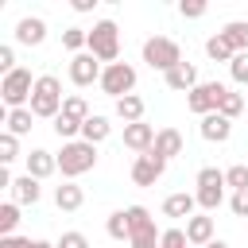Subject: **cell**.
<instances>
[{"label": "cell", "instance_id": "obj_1", "mask_svg": "<svg viewBox=\"0 0 248 248\" xmlns=\"http://www.w3.org/2000/svg\"><path fill=\"white\" fill-rule=\"evenodd\" d=\"M62 81L54 78V74H43V78H35V93H31V112L35 116H43V120H54L58 112H62Z\"/></svg>", "mask_w": 248, "mask_h": 248}, {"label": "cell", "instance_id": "obj_2", "mask_svg": "<svg viewBox=\"0 0 248 248\" xmlns=\"http://www.w3.org/2000/svg\"><path fill=\"white\" fill-rule=\"evenodd\" d=\"M93 167H97V147H93V143H85V140L62 143V151H58V170H62L66 182H74L78 174H85V170H93Z\"/></svg>", "mask_w": 248, "mask_h": 248}, {"label": "cell", "instance_id": "obj_3", "mask_svg": "<svg viewBox=\"0 0 248 248\" xmlns=\"http://www.w3.org/2000/svg\"><path fill=\"white\" fill-rule=\"evenodd\" d=\"M89 54L105 66H112L120 58V27L112 19H97L93 31H89Z\"/></svg>", "mask_w": 248, "mask_h": 248}, {"label": "cell", "instance_id": "obj_4", "mask_svg": "<svg viewBox=\"0 0 248 248\" xmlns=\"http://www.w3.org/2000/svg\"><path fill=\"white\" fill-rule=\"evenodd\" d=\"M31 93H35V81H31V70L16 66L8 78H0V97L8 108H27L31 105Z\"/></svg>", "mask_w": 248, "mask_h": 248}, {"label": "cell", "instance_id": "obj_5", "mask_svg": "<svg viewBox=\"0 0 248 248\" xmlns=\"http://www.w3.org/2000/svg\"><path fill=\"white\" fill-rule=\"evenodd\" d=\"M143 62L151 66V70H174L178 62H182V46L174 43V39H167V35H155V39H147L143 43Z\"/></svg>", "mask_w": 248, "mask_h": 248}, {"label": "cell", "instance_id": "obj_6", "mask_svg": "<svg viewBox=\"0 0 248 248\" xmlns=\"http://www.w3.org/2000/svg\"><path fill=\"white\" fill-rule=\"evenodd\" d=\"M194 198H198V205H202L205 213H213V209L225 202V170L202 167V170H198V190H194Z\"/></svg>", "mask_w": 248, "mask_h": 248}, {"label": "cell", "instance_id": "obj_7", "mask_svg": "<svg viewBox=\"0 0 248 248\" xmlns=\"http://www.w3.org/2000/svg\"><path fill=\"white\" fill-rule=\"evenodd\" d=\"M101 93H108L112 101H120V97H128L132 89H136V66H128V62H112V66H105V74H101Z\"/></svg>", "mask_w": 248, "mask_h": 248}, {"label": "cell", "instance_id": "obj_8", "mask_svg": "<svg viewBox=\"0 0 248 248\" xmlns=\"http://www.w3.org/2000/svg\"><path fill=\"white\" fill-rule=\"evenodd\" d=\"M225 93H229V89H225L221 81H202V85H194V89L186 93V108L198 112V116H209V112L221 108V97H225Z\"/></svg>", "mask_w": 248, "mask_h": 248}, {"label": "cell", "instance_id": "obj_9", "mask_svg": "<svg viewBox=\"0 0 248 248\" xmlns=\"http://www.w3.org/2000/svg\"><path fill=\"white\" fill-rule=\"evenodd\" d=\"M163 174H167V159H159L155 151L136 155V163H132V182L136 186H155Z\"/></svg>", "mask_w": 248, "mask_h": 248}, {"label": "cell", "instance_id": "obj_10", "mask_svg": "<svg viewBox=\"0 0 248 248\" xmlns=\"http://www.w3.org/2000/svg\"><path fill=\"white\" fill-rule=\"evenodd\" d=\"M101 74H105V66H101L89 50H81V54H74V58H70V81H74V85H81V89H85V85L101 81Z\"/></svg>", "mask_w": 248, "mask_h": 248}, {"label": "cell", "instance_id": "obj_11", "mask_svg": "<svg viewBox=\"0 0 248 248\" xmlns=\"http://www.w3.org/2000/svg\"><path fill=\"white\" fill-rule=\"evenodd\" d=\"M155 136H159V132H155L151 124H143V120H140V124H124V147H128V151L147 155V151L155 147Z\"/></svg>", "mask_w": 248, "mask_h": 248}, {"label": "cell", "instance_id": "obj_12", "mask_svg": "<svg viewBox=\"0 0 248 248\" xmlns=\"http://www.w3.org/2000/svg\"><path fill=\"white\" fill-rule=\"evenodd\" d=\"M163 81H167V89H174V93H190L194 85H202V81H198L194 62H178L174 70H167V74H163Z\"/></svg>", "mask_w": 248, "mask_h": 248}, {"label": "cell", "instance_id": "obj_13", "mask_svg": "<svg viewBox=\"0 0 248 248\" xmlns=\"http://www.w3.org/2000/svg\"><path fill=\"white\" fill-rule=\"evenodd\" d=\"M198 132H202V140H209V143H225V140L232 136V120L221 116V112H209V116H202Z\"/></svg>", "mask_w": 248, "mask_h": 248}, {"label": "cell", "instance_id": "obj_14", "mask_svg": "<svg viewBox=\"0 0 248 248\" xmlns=\"http://www.w3.org/2000/svg\"><path fill=\"white\" fill-rule=\"evenodd\" d=\"M186 240H190V248H205L209 240H217L213 236V217L209 213H194L186 221Z\"/></svg>", "mask_w": 248, "mask_h": 248}, {"label": "cell", "instance_id": "obj_15", "mask_svg": "<svg viewBox=\"0 0 248 248\" xmlns=\"http://www.w3.org/2000/svg\"><path fill=\"white\" fill-rule=\"evenodd\" d=\"M46 39V23L39 19V16H23L19 23H16V43H23V46H39Z\"/></svg>", "mask_w": 248, "mask_h": 248}, {"label": "cell", "instance_id": "obj_16", "mask_svg": "<svg viewBox=\"0 0 248 248\" xmlns=\"http://www.w3.org/2000/svg\"><path fill=\"white\" fill-rule=\"evenodd\" d=\"M58 170V155H50V151H43V147H35V151H27V174L31 178H50Z\"/></svg>", "mask_w": 248, "mask_h": 248}, {"label": "cell", "instance_id": "obj_17", "mask_svg": "<svg viewBox=\"0 0 248 248\" xmlns=\"http://www.w3.org/2000/svg\"><path fill=\"white\" fill-rule=\"evenodd\" d=\"M54 205H58L62 213H78V209L85 205V190H81L78 182H62V186H54Z\"/></svg>", "mask_w": 248, "mask_h": 248}, {"label": "cell", "instance_id": "obj_18", "mask_svg": "<svg viewBox=\"0 0 248 248\" xmlns=\"http://www.w3.org/2000/svg\"><path fill=\"white\" fill-rule=\"evenodd\" d=\"M159 159H174V155H182V132L178 128H159V136H155V147H151Z\"/></svg>", "mask_w": 248, "mask_h": 248}, {"label": "cell", "instance_id": "obj_19", "mask_svg": "<svg viewBox=\"0 0 248 248\" xmlns=\"http://www.w3.org/2000/svg\"><path fill=\"white\" fill-rule=\"evenodd\" d=\"M43 198V186H39V178H31V174H19L16 182H12V202L16 205H35Z\"/></svg>", "mask_w": 248, "mask_h": 248}, {"label": "cell", "instance_id": "obj_20", "mask_svg": "<svg viewBox=\"0 0 248 248\" xmlns=\"http://www.w3.org/2000/svg\"><path fill=\"white\" fill-rule=\"evenodd\" d=\"M194 205H198V198L194 194H167L163 198V217H194Z\"/></svg>", "mask_w": 248, "mask_h": 248}, {"label": "cell", "instance_id": "obj_21", "mask_svg": "<svg viewBox=\"0 0 248 248\" xmlns=\"http://www.w3.org/2000/svg\"><path fill=\"white\" fill-rule=\"evenodd\" d=\"M108 132H112L108 116H97V112H93V116L81 124V140H85V143H93V147H97L101 140H108Z\"/></svg>", "mask_w": 248, "mask_h": 248}, {"label": "cell", "instance_id": "obj_22", "mask_svg": "<svg viewBox=\"0 0 248 248\" xmlns=\"http://www.w3.org/2000/svg\"><path fill=\"white\" fill-rule=\"evenodd\" d=\"M221 35L229 39V46H232L236 54H248V19H232V23H225Z\"/></svg>", "mask_w": 248, "mask_h": 248}, {"label": "cell", "instance_id": "obj_23", "mask_svg": "<svg viewBox=\"0 0 248 248\" xmlns=\"http://www.w3.org/2000/svg\"><path fill=\"white\" fill-rule=\"evenodd\" d=\"M116 116H120L124 124H140V120H143V97H136V93L120 97V101H116Z\"/></svg>", "mask_w": 248, "mask_h": 248}, {"label": "cell", "instance_id": "obj_24", "mask_svg": "<svg viewBox=\"0 0 248 248\" xmlns=\"http://www.w3.org/2000/svg\"><path fill=\"white\" fill-rule=\"evenodd\" d=\"M31 120H35L31 108H8V112H4V124H8L12 136H27V132H31Z\"/></svg>", "mask_w": 248, "mask_h": 248}, {"label": "cell", "instance_id": "obj_25", "mask_svg": "<svg viewBox=\"0 0 248 248\" xmlns=\"http://www.w3.org/2000/svg\"><path fill=\"white\" fill-rule=\"evenodd\" d=\"M205 54H209L213 62H232V58H236V50L229 46V39H225L221 31H217L213 39H205Z\"/></svg>", "mask_w": 248, "mask_h": 248}, {"label": "cell", "instance_id": "obj_26", "mask_svg": "<svg viewBox=\"0 0 248 248\" xmlns=\"http://www.w3.org/2000/svg\"><path fill=\"white\" fill-rule=\"evenodd\" d=\"M105 232H108L112 240H132V225H128V213H124V209L108 213V221H105Z\"/></svg>", "mask_w": 248, "mask_h": 248}, {"label": "cell", "instance_id": "obj_27", "mask_svg": "<svg viewBox=\"0 0 248 248\" xmlns=\"http://www.w3.org/2000/svg\"><path fill=\"white\" fill-rule=\"evenodd\" d=\"M62 116H70V120H78V124H85L93 112H89V105H85V97H78V93H70L66 101H62Z\"/></svg>", "mask_w": 248, "mask_h": 248}, {"label": "cell", "instance_id": "obj_28", "mask_svg": "<svg viewBox=\"0 0 248 248\" xmlns=\"http://www.w3.org/2000/svg\"><path fill=\"white\" fill-rule=\"evenodd\" d=\"M62 46L74 50V54L89 50V31H81V27H66V31H62Z\"/></svg>", "mask_w": 248, "mask_h": 248}, {"label": "cell", "instance_id": "obj_29", "mask_svg": "<svg viewBox=\"0 0 248 248\" xmlns=\"http://www.w3.org/2000/svg\"><path fill=\"white\" fill-rule=\"evenodd\" d=\"M16 225H19V205L4 202L0 205V236H16Z\"/></svg>", "mask_w": 248, "mask_h": 248}, {"label": "cell", "instance_id": "obj_30", "mask_svg": "<svg viewBox=\"0 0 248 248\" xmlns=\"http://www.w3.org/2000/svg\"><path fill=\"white\" fill-rule=\"evenodd\" d=\"M159 240H163V232H159L155 225H147V229H136V232H132L128 248H159Z\"/></svg>", "mask_w": 248, "mask_h": 248}, {"label": "cell", "instance_id": "obj_31", "mask_svg": "<svg viewBox=\"0 0 248 248\" xmlns=\"http://www.w3.org/2000/svg\"><path fill=\"white\" fill-rule=\"evenodd\" d=\"M54 136H58V140H66V143H74V140L81 136V124L58 112V116H54Z\"/></svg>", "mask_w": 248, "mask_h": 248}, {"label": "cell", "instance_id": "obj_32", "mask_svg": "<svg viewBox=\"0 0 248 248\" xmlns=\"http://www.w3.org/2000/svg\"><path fill=\"white\" fill-rule=\"evenodd\" d=\"M225 186H229L232 194L248 190V163H236V167H229V170H225Z\"/></svg>", "mask_w": 248, "mask_h": 248}, {"label": "cell", "instance_id": "obj_33", "mask_svg": "<svg viewBox=\"0 0 248 248\" xmlns=\"http://www.w3.org/2000/svg\"><path fill=\"white\" fill-rule=\"evenodd\" d=\"M16 159H19V136L4 132V136H0V163L8 167V163H16Z\"/></svg>", "mask_w": 248, "mask_h": 248}, {"label": "cell", "instance_id": "obj_34", "mask_svg": "<svg viewBox=\"0 0 248 248\" xmlns=\"http://www.w3.org/2000/svg\"><path fill=\"white\" fill-rule=\"evenodd\" d=\"M124 213H128V225H132V232H136V229H147V225H155V217H151V209H147V205H128Z\"/></svg>", "mask_w": 248, "mask_h": 248}, {"label": "cell", "instance_id": "obj_35", "mask_svg": "<svg viewBox=\"0 0 248 248\" xmlns=\"http://www.w3.org/2000/svg\"><path fill=\"white\" fill-rule=\"evenodd\" d=\"M217 112H221V116H229V120H236V116L244 112V97H240V93H225Z\"/></svg>", "mask_w": 248, "mask_h": 248}, {"label": "cell", "instance_id": "obj_36", "mask_svg": "<svg viewBox=\"0 0 248 248\" xmlns=\"http://www.w3.org/2000/svg\"><path fill=\"white\" fill-rule=\"evenodd\" d=\"M229 74H232L236 85H248V54H236V58L229 62Z\"/></svg>", "mask_w": 248, "mask_h": 248}, {"label": "cell", "instance_id": "obj_37", "mask_svg": "<svg viewBox=\"0 0 248 248\" xmlns=\"http://www.w3.org/2000/svg\"><path fill=\"white\" fill-rule=\"evenodd\" d=\"M159 248H190L186 229H167V232H163V240H159Z\"/></svg>", "mask_w": 248, "mask_h": 248}, {"label": "cell", "instance_id": "obj_38", "mask_svg": "<svg viewBox=\"0 0 248 248\" xmlns=\"http://www.w3.org/2000/svg\"><path fill=\"white\" fill-rule=\"evenodd\" d=\"M178 12H182V19H202L205 16V0H182Z\"/></svg>", "mask_w": 248, "mask_h": 248}, {"label": "cell", "instance_id": "obj_39", "mask_svg": "<svg viewBox=\"0 0 248 248\" xmlns=\"http://www.w3.org/2000/svg\"><path fill=\"white\" fill-rule=\"evenodd\" d=\"M54 248H89V240H85V232H62L54 240Z\"/></svg>", "mask_w": 248, "mask_h": 248}, {"label": "cell", "instance_id": "obj_40", "mask_svg": "<svg viewBox=\"0 0 248 248\" xmlns=\"http://www.w3.org/2000/svg\"><path fill=\"white\" fill-rule=\"evenodd\" d=\"M229 209H232L236 217H248V190H240V194H232V198H229Z\"/></svg>", "mask_w": 248, "mask_h": 248}, {"label": "cell", "instance_id": "obj_41", "mask_svg": "<svg viewBox=\"0 0 248 248\" xmlns=\"http://www.w3.org/2000/svg\"><path fill=\"white\" fill-rule=\"evenodd\" d=\"M12 70H16V50H12V46H0V74L8 78Z\"/></svg>", "mask_w": 248, "mask_h": 248}, {"label": "cell", "instance_id": "obj_42", "mask_svg": "<svg viewBox=\"0 0 248 248\" xmlns=\"http://www.w3.org/2000/svg\"><path fill=\"white\" fill-rule=\"evenodd\" d=\"M0 248H35V240H27V236H0Z\"/></svg>", "mask_w": 248, "mask_h": 248}, {"label": "cell", "instance_id": "obj_43", "mask_svg": "<svg viewBox=\"0 0 248 248\" xmlns=\"http://www.w3.org/2000/svg\"><path fill=\"white\" fill-rule=\"evenodd\" d=\"M97 0H74V12H93Z\"/></svg>", "mask_w": 248, "mask_h": 248}, {"label": "cell", "instance_id": "obj_44", "mask_svg": "<svg viewBox=\"0 0 248 248\" xmlns=\"http://www.w3.org/2000/svg\"><path fill=\"white\" fill-rule=\"evenodd\" d=\"M205 248H229V244H225V240H209Z\"/></svg>", "mask_w": 248, "mask_h": 248}, {"label": "cell", "instance_id": "obj_45", "mask_svg": "<svg viewBox=\"0 0 248 248\" xmlns=\"http://www.w3.org/2000/svg\"><path fill=\"white\" fill-rule=\"evenodd\" d=\"M35 248H54V244L50 240H35Z\"/></svg>", "mask_w": 248, "mask_h": 248}]
</instances>
